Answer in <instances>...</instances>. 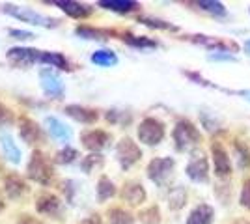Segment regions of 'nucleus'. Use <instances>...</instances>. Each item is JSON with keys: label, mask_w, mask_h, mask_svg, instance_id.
Instances as JSON below:
<instances>
[{"label": "nucleus", "mask_w": 250, "mask_h": 224, "mask_svg": "<svg viewBox=\"0 0 250 224\" xmlns=\"http://www.w3.org/2000/svg\"><path fill=\"white\" fill-rule=\"evenodd\" d=\"M172 140H174V146H176L177 151H190L196 146H200L202 133H200L198 127L190 120L181 118V120H177L176 125H174Z\"/></svg>", "instance_id": "f257e3e1"}, {"label": "nucleus", "mask_w": 250, "mask_h": 224, "mask_svg": "<svg viewBox=\"0 0 250 224\" xmlns=\"http://www.w3.org/2000/svg\"><path fill=\"white\" fill-rule=\"evenodd\" d=\"M2 11L11 15V17H15V19H19V21H22V22L34 24V26H43V28H56V26H58V19L42 15V13L30 10V8H26V6L4 4V6H2Z\"/></svg>", "instance_id": "f03ea898"}, {"label": "nucleus", "mask_w": 250, "mask_h": 224, "mask_svg": "<svg viewBox=\"0 0 250 224\" xmlns=\"http://www.w3.org/2000/svg\"><path fill=\"white\" fill-rule=\"evenodd\" d=\"M26 176L30 178L32 182L40 183V185H49L52 182V164L49 163V159L45 157V153L36 149L32 153L30 161H28V166H26Z\"/></svg>", "instance_id": "7ed1b4c3"}, {"label": "nucleus", "mask_w": 250, "mask_h": 224, "mask_svg": "<svg viewBox=\"0 0 250 224\" xmlns=\"http://www.w3.org/2000/svg\"><path fill=\"white\" fill-rule=\"evenodd\" d=\"M165 133H167L165 123H163L161 120L151 118V116L144 118V120L140 122L138 129H136L138 140H140L142 144H146V146H157V144H161L163 139H165Z\"/></svg>", "instance_id": "20e7f679"}, {"label": "nucleus", "mask_w": 250, "mask_h": 224, "mask_svg": "<svg viewBox=\"0 0 250 224\" xmlns=\"http://www.w3.org/2000/svg\"><path fill=\"white\" fill-rule=\"evenodd\" d=\"M140 157H142V149H140V146L133 139L125 137V139L118 142V146H116V159L120 163L122 170H129L131 166H135L136 163L140 161Z\"/></svg>", "instance_id": "39448f33"}, {"label": "nucleus", "mask_w": 250, "mask_h": 224, "mask_svg": "<svg viewBox=\"0 0 250 224\" xmlns=\"http://www.w3.org/2000/svg\"><path fill=\"white\" fill-rule=\"evenodd\" d=\"M176 168V161L172 157H155V159L149 161L147 164V178L155 185H163L168 182V178L172 176V172Z\"/></svg>", "instance_id": "423d86ee"}, {"label": "nucleus", "mask_w": 250, "mask_h": 224, "mask_svg": "<svg viewBox=\"0 0 250 224\" xmlns=\"http://www.w3.org/2000/svg\"><path fill=\"white\" fill-rule=\"evenodd\" d=\"M211 155H213V166H215V176L220 180H226L231 176V161L226 148L220 142L211 144Z\"/></svg>", "instance_id": "0eeeda50"}, {"label": "nucleus", "mask_w": 250, "mask_h": 224, "mask_svg": "<svg viewBox=\"0 0 250 224\" xmlns=\"http://www.w3.org/2000/svg\"><path fill=\"white\" fill-rule=\"evenodd\" d=\"M188 180H192V182L196 183H206L209 180V161L208 157L204 155V153H194L190 161H188L187 168Z\"/></svg>", "instance_id": "6e6552de"}, {"label": "nucleus", "mask_w": 250, "mask_h": 224, "mask_svg": "<svg viewBox=\"0 0 250 224\" xmlns=\"http://www.w3.org/2000/svg\"><path fill=\"white\" fill-rule=\"evenodd\" d=\"M110 139H112L110 133H106L103 129H90V131H84L83 135H81L83 146L88 151H92V153H97L103 148H106Z\"/></svg>", "instance_id": "1a4fd4ad"}, {"label": "nucleus", "mask_w": 250, "mask_h": 224, "mask_svg": "<svg viewBox=\"0 0 250 224\" xmlns=\"http://www.w3.org/2000/svg\"><path fill=\"white\" fill-rule=\"evenodd\" d=\"M36 209H38V213L60 219V215H62V200L52 192H42L36 198Z\"/></svg>", "instance_id": "9d476101"}, {"label": "nucleus", "mask_w": 250, "mask_h": 224, "mask_svg": "<svg viewBox=\"0 0 250 224\" xmlns=\"http://www.w3.org/2000/svg\"><path fill=\"white\" fill-rule=\"evenodd\" d=\"M40 82H42L43 92L52 99H60L63 96V82L58 75L54 73L52 69L45 67L40 71Z\"/></svg>", "instance_id": "9b49d317"}, {"label": "nucleus", "mask_w": 250, "mask_h": 224, "mask_svg": "<svg viewBox=\"0 0 250 224\" xmlns=\"http://www.w3.org/2000/svg\"><path fill=\"white\" fill-rule=\"evenodd\" d=\"M42 53L43 51L30 49V47H11L6 56L17 65H32L36 62H42Z\"/></svg>", "instance_id": "f8f14e48"}, {"label": "nucleus", "mask_w": 250, "mask_h": 224, "mask_svg": "<svg viewBox=\"0 0 250 224\" xmlns=\"http://www.w3.org/2000/svg\"><path fill=\"white\" fill-rule=\"evenodd\" d=\"M190 41L198 43V45H204L211 51H217V53H229L233 54V51H237V45L231 41H224L220 38H213V36H202V34H196V36H190Z\"/></svg>", "instance_id": "ddd939ff"}, {"label": "nucleus", "mask_w": 250, "mask_h": 224, "mask_svg": "<svg viewBox=\"0 0 250 224\" xmlns=\"http://www.w3.org/2000/svg\"><path fill=\"white\" fill-rule=\"evenodd\" d=\"M2 185H4V192L8 194V198H11V200H17V198H21V196H24V194L28 192L26 182L22 180L21 176H17V174H8V176H4Z\"/></svg>", "instance_id": "4468645a"}, {"label": "nucleus", "mask_w": 250, "mask_h": 224, "mask_svg": "<svg viewBox=\"0 0 250 224\" xmlns=\"http://www.w3.org/2000/svg\"><path fill=\"white\" fill-rule=\"evenodd\" d=\"M54 6H58L62 11H65L69 17L73 19H84L88 15H92V6L88 4H81V2H75V0H52Z\"/></svg>", "instance_id": "2eb2a0df"}, {"label": "nucleus", "mask_w": 250, "mask_h": 224, "mask_svg": "<svg viewBox=\"0 0 250 224\" xmlns=\"http://www.w3.org/2000/svg\"><path fill=\"white\" fill-rule=\"evenodd\" d=\"M122 198L129 205H140L146 202V189L140 182H125L122 189Z\"/></svg>", "instance_id": "dca6fc26"}, {"label": "nucleus", "mask_w": 250, "mask_h": 224, "mask_svg": "<svg viewBox=\"0 0 250 224\" xmlns=\"http://www.w3.org/2000/svg\"><path fill=\"white\" fill-rule=\"evenodd\" d=\"M19 137H21L26 144H36V142H42L43 135H42V129L40 125L30 120V118L22 116L19 120Z\"/></svg>", "instance_id": "f3484780"}, {"label": "nucleus", "mask_w": 250, "mask_h": 224, "mask_svg": "<svg viewBox=\"0 0 250 224\" xmlns=\"http://www.w3.org/2000/svg\"><path fill=\"white\" fill-rule=\"evenodd\" d=\"M63 112L69 118H73L75 122L84 123V125H92V123L97 122V118H99V114L95 112L94 108L83 107V105H67V107L63 108Z\"/></svg>", "instance_id": "a211bd4d"}, {"label": "nucleus", "mask_w": 250, "mask_h": 224, "mask_svg": "<svg viewBox=\"0 0 250 224\" xmlns=\"http://www.w3.org/2000/svg\"><path fill=\"white\" fill-rule=\"evenodd\" d=\"M215 221V209L209 204H198L187 217L185 224H213Z\"/></svg>", "instance_id": "6ab92c4d"}, {"label": "nucleus", "mask_w": 250, "mask_h": 224, "mask_svg": "<svg viewBox=\"0 0 250 224\" xmlns=\"http://www.w3.org/2000/svg\"><path fill=\"white\" fill-rule=\"evenodd\" d=\"M0 146H2V151H4V157L10 163H13V164L21 163V149L15 144V140L11 139L10 133L0 131Z\"/></svg>", "instance_id": "aec40b11"}, {"label": "nucleus", "mask_w": 250, "mask_h": 224, "mask_svg": "<svg viewBox=\"0 0 250 224\" xmlns=\"http://www.w3.org/2000/svg\"><path fill=\"white\" fill-rule=\"evenodd\" d=\"M45 125H47V131L51 133L52 139L60 140V142H69L71 139V129L67 125H63L58 118L47 116L45 118Z\"/></svg>", "instance_id": "412c9836"}, {"label": "nucleus", "mask_w": 250, "mask_h": 224, "mask_svg": "<svg viewBox=\"0 0 250 224\" xmlns=\"http://www.w3.org/2000/svg\"><path fill=\"white\" fill-rule=\"evenodd\" d=\"M99 8L103 10H110L116 13H131L140 8V4L135 0H101L99 2Z\"/></svg>", "instance_id": "4be33fe9"}, {"label": "nucleus", "mask_w": 250, "mask_h": 224, "mask_svg": "<svg viewBox=\"0 0 250 224\" xmlns=\"http://www.w3.org/2000/svg\"><path fill=\"white\" fill-rule=\"evenodd\" d=\"M42 64H47L56 69H62V71H71L73 67L69 64V60L60 53H49V51H43L42 53Z\"/></svg>", "instance_id": "5701e85b"}, {"label": "nucleus", "mask_w": 250, "mask_h": 224, "mask_svg": "<svg viewBox=\"0 0 250 224\" xmlns=\"http://www.w3.org/2000/svg\"><path fill=\"white\" fill-rule=\"evenodd\" d=\"M233 155H235V161L239 164V168L247 170L250 168V148L243 142V140H233Z\"/></svg>", "instance_id": "b1692460"}, {"label": "nucleus", "mask_w": 250, "mask_h": 224, "mask_svg": "<svg viewBox=\"0 0 250 224\" xmlns=\"http://www.w3.org/2000/svg\"><path fill=\"white\" fill-rule=\"evenodd\" d=\"M95 191H97V200H99V202H106L108 198H112V196L116 194V185L110 178L101 176L99 182H97Z\"/></svg>", "instance_id": "393cba45"}, {"label": "nucleus", "mask_w": 250, "mask_h": 224, "mask_svg": "<svg viewBox=\"0 0 250 224\" xmlns=\"http://www.w3.org/2000/svg\"><path fill=\"white\" fill-rule=\"evenodd\" d=\"M185 204H187V189L181 187V185H177L168 194V207L172 211H179Z\"/></svg>", "instance_id": "a878e982"}, {"label": "nucleus", "mask_w": 250, "mask_h": 224, "mask_svg": "<svg viewBox=\"0 0 250 224\" xmlns=\"http://www.w3.org/2000/svg\"><path fill=\"white\" fill-rule=\"evenodd\" d=\"M75 34L81 36L83 40H95V41H104V40H108V36H110V32L99 30V28H94V26H77V28H75Z\"/></svg>", "instance_id": "bb28decb"}, {"label": "nucleus", "mask_w": 250, "mask_h": 224, "mask_svg": "<svg viewBox=\"0 0 250 224\" xmlns=\"http://www.w3.org/2000/svg\"><path fill=\"white\" fill-rule=\"evenodd\" d=\"M90 60H92L95 65H101V67H110V65L118 64V56H116V53L108 51V49L95 51V53L90 56Z\"/></svg>", "instance_id": "cd10ccee"}, {"label": "nucleus", "mask_w": 250, "mask_h": 224, "mask_svg": "<svg viewBox=\"0 0 250 224\" xmlns=\"http://www.w3.org/2000/svg\"><path fill=\"white\" fill-rule=\"evenodd\" d=\"M122 40H124L127 45L136 47V49H157V47H159V43L153 41V40H149V38H146V36H133V34H125Z\"/></svg>", "instance_id": "c85d7f7f"}, {"label": "nucleus", "mask_w": 250, "mask_h": 224, "mask_svg": "<svg viewBox=\"0 0 250 224\" xmlns=\"http://www.w3.org/2000/svg\"><path fill=\"white\" fill-rule=\"evenodd\" d=\"M196 6H198L202 11L211 13V15H215V17H224V15L228 13L226 8H224V4H222V2H215V0H198Z\"/></svg>", "instance_id": "c756f323"}, {"label": "nucleus", "mask_w": 250, "mask_h": 224, "mask_svg": "<svg viewBox=\"0 0 250 224\" xmlns=\"http://www.w3.org/2000/svg\"><path fill=\"white\" fill-rule=\"evenodd\" d=\"M135 223V217L125 211L122 207H112L108 209V224H133Z\"/></svg>", "instance_id": "7c9ffc66"}, {"label": "nucleus", "mask_w": 250, "mask_h": 224, "mask_svg": "<svg viewBox=\"0 0 250 224\" xmlns=\"http://www.w3.org/2000/svg\"><path fill=\"white\" fill-rule=\"evenodd\" d=\"M103 164V155L101 153H90L88 157H84L83 163H81V168H83L86 174L94 172L95 168H99Z\"/></svg>", "instance_id": "2f4dec72"}, {"label": "nucleus", "mask_w": 250, "mask_h": 224, "mask_svg": "<svg viewBox=\"0 0 250 224\" xmlns=\"http://www.w3.org/2000/svg\"><path fill=\"white\" fill-rule=\"evenodd\" d=\"M79 157V151L71 146H65L63 149H60L58 153H56V163H60V164H71L75 163Z\"/></svg>", "instance_id": "473e14b6"}, {"label": "nucleus", "mask_w": 250, "mask_h": 224, "mask_svg": "<svg viewBox=\"0 0 250 224\" xmlns=\"http://www.w3.org/2000/svg\"><path fill=\"white\" fill-rule=\"evenodd\" d=\"M140 221L142 224H159L161 223V211L157 205H149L147 209L140 211Z\"/></svg>", "instance_id": "72a5a7b5"}, {"label": "nucleus", "mask_w": 250, "mask_h": 224, "mask_svg": "<svg viewBox=\"0 0 250 224\" xmlns=\"http://www.w3.org/2000/svg\"><path fill=\"white\" fill-rule=\"evenodd\" d=\"M138 22H142V24H146L149 28H161V30H177V26L174 24H170L167 21H161V19H153V17H140Z\"/></svg>", "instance_id": "f704fd0d"}, {"label": "nucleus", "mask_w": 250, "mask_h": 224, "mask_svg": "<svg viewBox=\"0 0 250 224\" xmlns=\"http://www.w3.org/2000/svg\"><path fill=\"white\" fill-rule=\"evenodd\" d=\"M106 120L110 123H129L131 122V114L122 112V110H108L106 112Z\"/></svg>", "instance_id": "c9c22d12"}, {"label": "nucleus", "mask_w": 250, "mask_h": 224, "mask_svg": "<svg viewBox=\"0 0 250 224\" xmlns=\"http://www.w3.org/2000/svg\"><path fill=\"white\" fill-rule=\"evenodd\" d=\"M239 204L245 209L250 211V178H247L243 182V189H241V194H239Z\"/></svg>", "instance_id": "e433bc0d"}, {"label": "nucleus", "mask_w": 250, "mask_h": 224, "mask_svg": "<svg viewBox=\"0 0 250 224\" xmlns=\"http://www.w3.org/2000/svg\"><path fill=\"white\" fill-rule=\"evenodd\" d=\"M13 122V114H11L10 108H6L4 105H0V125L4 123H11Z\"/></svg>", "instance_id": "4c0bfd02"}, {"label": "nucleus", "mask_w": 250, "mask_h": 224, "mask_svg": "<svg viewBox=\"0 0 250 224\" xmlns=\"http://www.w3.org/2000/svg\"><path fill=\"white\" fill-rule=\"evenodd\" d=\"M209 60H215V62H219V60H229V62H235V56L229 53H213L209 54Z\"/></svg>", "instance_id": "58836bf2"}, {"label": "nucleus", "mask_w": 250, "mask_h": 224, "mask_svg": "<svg viewBox=\"0 0 250 224\" xmlns=\"http://www.w3.org/2000/svg\"><path fill=\"white\" fill-rule=\"evenodd\" d=\"M10 36L17 38V40H32V38H34V34L28 32V30H15V28L10 30Z\"/></svg>", "instance_id": "ea45409f"}, {"label": "nucleus", "mask_w": 250, "mask_h": 224, "mask_svg": "<svg viewBox=\"0 0 250 224\" xmlns=\"http://www.w3.org/2000/svg\"><path fill=\"white\" fill-rule=\"evenodd\" d=\"M17 224H43V223L42 221H38V219H34L32 215H21L19 221H17Z\"/></svg>", "instance_id": "a19ab883"}, {"label": "nucleus", "mask_w": 250, "mask_h": 224, "mask_svg": "<svg viewBox=\"0 0 250 224\" xmlns=\"http://www.w3.org/2000/svg\"><path fill=\"white\" fill-rule=\"evenodd\" d=\"M81 224H103V221H101V217H99V215H92V217L84 219Z\"/></svg>", "instance_id": "79ce46f5"}, {"label": "nucleus", "mask_w": 250, "mask_h": 224, "mask_svg": "<svg viewBox=\"0 0 250 224\" xmlns=\"http://www.w3.org/2000/svg\"><path fill=\"white\" fill-rule=\"evenodd\" d=\"M235 94H237V96H243L245 99H249L250 101V90H237Z\"/></svg>", "instance_id": "37998d69"}, {"label": "nucleus", "mask_w": 250, "mask_h": 224, "mask_svg": "<svg viewBox=\"0 0 250 224\" xmlns=\"http://www.w3.org/2000/svg\"><path fill=\"white\" fill-rule=\"evenodd\" d=\"M6 207V202H4V196H2V192H0V211Z\"/></svg>", "instance_id": "c03bdc74"}, {"label": "nucleus", "mask_w": 250, "mask_h": 224, "mask_svg": "<svg viewBox=\"0 0 250 224\" xmlns=\"http://www.w3.org/2000/svg\"><path fill=\"white\" fill-rule=\"evenodd\" d=\"M245 53L250 54V40H247V41H245Z\"/></svg>", "instance_id": "a18cd8bd"}]
</instances>
